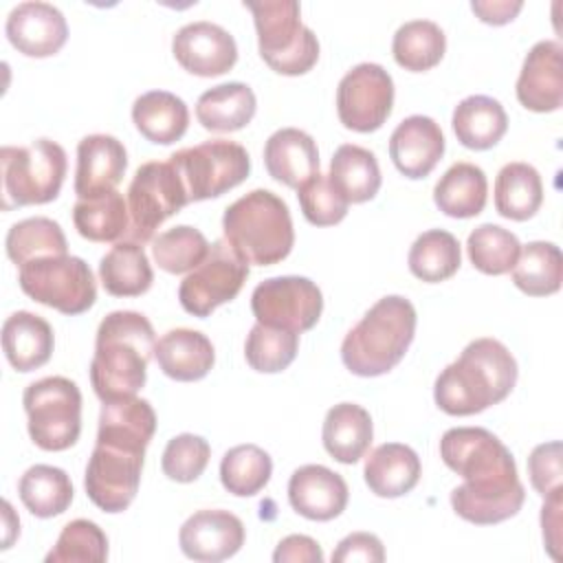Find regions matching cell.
<instances>
[{
  "label": "cell",
  "instance_id": "50",
  "mask_svg": "<svg viewBox=\"0 0 563 563\" xmlns=\"http://www.w3.org/2000/svg\"><path fill=\"white\" fill-rule=\"evenodd\" d=\"M334 563H354V561H365V563H380L385 561V548L380 539L372 532H352L343 537L332 552Z\"/></svg>",
  "mask_w": 563,
  "mask_h": 563
},
{
  "label": "cell",
  "instance_id": "33",
  "mask_svg": "<svg viewBox=\"0 0 563 563\" xmlns=\"http://www.w3.org/2000/svg\"><path fill=\"white\" fill-rule=\"evenodd\" d=\"M99 279L106 292L114 297H139L150 290L154 271L139 242H117L99 262Z\"/></svg>",
  "mask_w": 563,
  "mask_h": 563
},
{
  "label": "cell",
  "instance_id": "6",
  "mask_svg": "<svg viewBox=\"0 0 563 563\" xmlns=\"http://www.w3.org/2000/svg\"><path fill=\"white\" fill-rule=\"evenodd\" d=\"M253 13L262 59L279 75H303L319 59V40L301 24L295 0H244Z\"/></svg>",
  "mask_w": 563,
  "mask_h": 563
},
{
  "label": "cell",
  "instance_id": "7",
  "mask_svg": "<svg viewBox=\"0 0 563 563\" xmlns=\"http://www.w3.org/2000/svg\"><path fill=\"white\" fill-rule=\"evenodd\" d=\"M0 165L4 211L55 200L68 169L64 147L51 139H35L22 147L4 145Z\"/></svg>",
  "mask_w": 563,
  "mask_h": 563
},
{
  "label": "cell",
  "instance_id": "37",
  "mask_svg": "<svg viewBox=\"0 0 563 563\" xmlns=\"http://www.w3.org/2000/svg\"><path fill=\"white\" fill-rule=\"evenodd\" d=\"M18 493L24 508L40 519L62 515L73 501L68 473L51 464H35L26 468L18 482Z\"/></svg>",
  "mask_w": 563,
  "mask_h": 563
},
{
  "label": "cell",
  "instance_id": "8",
  "mask_svg": "<svg viewBox=\"0 0 563 563\" xmlns=\"http://www.w3.org/2000/svg\"><path fill=\"white\" fill-rule=\"evenodd\" d=\"M31 440L44 451H66L81 433V391L66 376H46L24 389Z\"/></svg>",
  "mask_w": 563,
  "mask_h": 563
},
{
  "label": "cell",
  "instance_id": "32",
  "mask_svg": "<svg viewBox=\"0 0 563 563\" xmlns=\"http://www.w3.org/2000/svg\"><path fill=\"white\" fill-rule=\"evenodd\" d=\"M488 180L475 163H453L433 187V202L451 218H473L484 211Z\"/></svg>",
  "mask_w": 563,
  "mask_h": 563
},
{
  "label": "cell",
  "instance_id": "17",
  "mask_svg": "<svg viewBox=\"0 0 563 563\" xmlns=\"http://www.w3.org/2000/svg\"><path fill=\"white\" fill-rule=\"evenodd\" d=\"M178 545L187 559L218 563L244 545V523L229 510L205 508L180 526Z\"/></svg>",
  "mask_w": 563,
  "mask_h": 563
},
{
  "label": "cell",
  "instance_id": "44",
  "mask_svg": "<svg viewBox=\"0 0 563 563\" xmlns=\"http://www.w3.org/2000/svg\"><path fill=\"white\" fill-rule=\"evenodd\" d=\"M209 249L207 238L189 224L172 227L152 240L154 262L172 275L191 273L209 255Z\"/></svg>",
  "mask_w": 563,
  "mask_h": 563
},
{
  "label": "cell",
  "instance_id": "35",
  "mask_svg": "<svg viewBox=\"0 0 563 563\" xmlns=\"http://www.w3.org/2000/svg\"><path fill=\"white\" fill-rule=\"evenodd\" d=\"M543 202V183L528 163H508L495 178V209L508 220L532 218Z\"/></svg>",
  "mask_w": 563,
  "mask_h": 563
},
{
  "label": "cell",
  "instance_id": "27",
  "mask_svg": "<svg viewBox=\"0 0 563 563\" xmlns=\"http://www.w3.org/2000/svg\"><path fill=\"white\" fill-rule=\"evenodd\" d=\"M422 466L418 453L400 442H385L376 446L365 460L363 477L367 488L378 497H402L420 479Z\"/></svg>",
  "mask_w": 563,
  "mask_h": 563
},
{
  "label": "cell",
  "instance_id": "29",
  "mask_svg": "<svg viewBox=\"0 0 563 563\" xmlns=\"http://www.w3.org/2000/svg\"><path fill=\"white\" fill-rule=\"evenodd\" d=\"M132 121L147 141L172 145L187 132L189 108L174 92L150 90L134 99Z\"/></svg>",
  "mask_w": 563,
  "mask_h": 563
},
{
  "label": "cell",
  "instance_id": "4",
  "mask_svg": "<svg viewBox=\"0 0 563 563\" xmlns=\"http://www.w3.org/2000/svg\"><path fill=\"white\" fill-rule=\"evenodd\" d=\"M416 308L400 295L378 299L345 334L341 361L356 376H380L394 369L416 334Z\"/></svg>",
  "mask_w": 563,
  "mask_h": 563
},
{
  "label": "cell",
  "instance_id": "21",
  "mask_svg": "<svg viewBox=\"0 0 563 563\" xmlns=\"http://www.w3.org/2000/svg\"><path fill=\"white\" fill-rule=\"evenodd\" d=\"M128 167V152L117 136L88 134L77 145L75 194L77 198H97L117 189Z\"/></svg>",
  "mask_w": 563,
  "mask_h": 563
},
{
  "label": "cell",
  "instance_id": "38",
  "mask_svg": "<svg viewBox=\"0 0 563 563\" xmlns=\"http://www.w3.org/2000/svg\"><path fill=\"white\" fill-rule=\"evenodd\" d=\"M563 279V257L554 242H528L512 266L515 286L530 297L554 295Z\"/></svg>",
  "mask_w": 563,
  "mask_h": 563
},
{
  "label": "cell",
  "instance_id": "18",
  "mask_svg": "<svg viewBox=\"0 0 563 563\" xmlns=\"http://www.w3.org/2000/svg\"><path fill=\"white\" fill-rule=\"evenodd\" d=\"M4 33L22 55L51 57L66 44L68 24L57 7L29 0L9 11Z\"/></svg>",
  "mask_w": 563,
  "mask_h": 563
},
{
  "label": "cell",
  "instance_id": "28",
  "mask_svg": "<svg viewBox=\"0 0 563 563\" xmlns=\"http://www.w3.org/2000/svg\"><path fill=\"white\" fill-rule=\"evenodd\" d=\"M374 438V424L367 409L356 402H339L328 409L321 440L325 451L341 464L358 462Z\"/></svg>",
  "mask_w": 563,
  "mask_h": 563
},
{
  "label": "cell",
  "instance_id": "51",
  "mask_svg": "<svg viewBox=\"0 0 563 563\" xmlns=\"http://www.w3.org/2000/svg\"><path fill=\"white\" fill-rule=\"evenodd\" d=\"M323 559L321 545L306 534L284 537L273 552L275 563H323Z\"/></svg>",
  "mask_w": 563,
  "mask_h": 563
},
{
  "label": "cell",
  "instance_id": "52",
  "mask_svg": "<svg viewBox=\"0 0 563 563\" xmlns=\"http://www.w3.org/2000/svg\"><path fill=\"white\" fill-rule=\"evenodd\" d=\"M561 495H563V486L554 488L543 497L545 501L541 508L543 541L552 559H559V548H561Z\"/></svg>",
  "mask_w": 563,
  "mask_h": 563
},
{
  "label": "cell",
  "instance_id": "16",
  "mask_svg": "<svg viewBox=\"0 0 563 563\" xmlns=\"http://www.w3.org/2000/svg\"><path fill=\"white\" fill-rule=\"evenodd\" d=\"M172 53L187 73L198 77L224 75L238 62V44L233 35L207 20L180 26L172 40Z\"/></svg>",
  "mask_w": 563,
  "mask_h": 563
},
{
  "label": "cell",
  "instance_id": "25",
  "mask_svg": "<svg viewBox=\"0 0 563 563\" xmlns=\"http://www.w3.org/2000/svg\"><path fill=\"white\" fill-rule=\"evenodd\" d=\"M156 431V413L145 398L125 396L106 400L99 413L97 442L145 451Z\"/></svg>",
  "mask_w": 563,
  "mask_h": 563
},
{
  "label": "cell",
  "instance_id": "30",
  "mask_svg": "<svg viewBox=\"0 0 563 563\" xmlns=\"http://www.w3.org/2000/svg\"><path fill=\"white\" fill-rule=\"evenodd\" d=\"M255 92L242 81L218 84L196 101L198 123L209 132H235L255 117Z\"/></svg>",
  "mask_w": 563,
  "mask_h": 563
},
{
  "label": "cell",
  "instance_id": "45",
  "mask_svg": "<svg viewBox=\"0 0 563 563\" xmlns=\"http://www.w3.org/2000/svg\"><path fill=\"white\" fill-rule=\"evenodd\" d=\"M299 347V334L282 328L255 323L244 343L246 363L262 374H277L286 369Z\"/></svg>",
  "mask_w": 563,
  "mask_h": 563
},
{
  "label": "cell",
  "instance_id": "9",
  "mask_svg": "<svg viewBox=\"0 0 563 563\" xmlns=\"http://www.w3.org/2000/svg\"><path fill=\"white\" fill-rule=\"evenodd\" d=\"M189 202L218 198L246 180L251 172L249 152L227 139H211L194 147H183L169 156Z\"/></svg>",
  "mask_w": 563,
  "mask_h": 563
},
{
  "label": "cell",
  "instance_id": "11",
  "mask_svg": "<svg viewBox=\"0 0 563 563\" xmlns=\"http://www.w3.org/2000/svg\"><path fill=\"white\" fill-rule=\"evenodd\" d=\"M187 202L185 185L169 161L143 163L128 187V240L139 244L154 240V231Z\"/></svg>",
  "mask_w": 563,
  "mask_h": 563
},
{
  "label": "cell",
  "instance_id": "49",
  "mask_svg": "<svg viewBox=\"0 0 563 563\" xmlns=\"http://www.w3.org/2000/svg\"><path fill=\"white\" fill-rule=\"evenodd\" d=\"M528 475L532 488L545 497L554 488H561L563 479V466H561V442H543L537 444L528 457Z\"/></svg>",
  "mask_w": 563,
  "mask_h": 563
},
{
  "label": "cell",
  "instance_id": "36",
  "mask_svg": "<svg viewBox=\"0 0 563 563\" xmlns=\"http://www.w3.org/2000/svg\"><path fill=\"white\" fill-rule=\"evenodd\" d=\"M73 222L77 233L90 242H114L130 229L128 200L117 189L97 198H79L73 207Z\"/></svg>",
  "mask_w": 563,
  "mask_h": 563
},
{
  "label": "cell",
  "instance_id": "54",
  "mask_svg": "<svg viewBox=\"0 0 563 563\" xmlns=\"http://www.w3.org/2000/svg\"><path fill=\"white\" fill-rule=\"evenodd\" d=\"M4 528H7V534H4V550L11 548V541H13V534H20V519L13 515L11 510V504L4 501Z\"/></svg>",
  "mask_w": 563,
  "mask_h": 563
},
{
  "label": "cell",
  "instance_id": "15",
  "mask_svg": "<svg viewBox=\"0 0 563 563\" xmlns=\"http://www.w3.org/2000/svg\"><path fill=\"white\" fill-rule=\"evenodd\" d=\"M145 451L95 442L84 486L90 501L103 512H123L136 497Z\"/></svg>",
  "mask_w": 563,
  "mask_h": 563
},
{
  "label": "cell",
  "instance_id": "48",
  "mask_svg": "<svg viewBox=\"0 0 563 563\" xmlns=\"http://www.w3.org/2000/svg\"><path fill=\"white\" fill-rule=\"evenodd\" d=\"M211 457V446L202 435L194 433H180L174 435L161 457L163 473L180 484H189L202 475Z\"/></svg>",
  "mask_w": 563,
  "mask_h": 563
},
{
  "label": "cell",
  "instance_id": "23",
  "mask_svg": "<svg viewBox=\"0 0 563 563\" xmlns=\"http://www.w3.org/2000/svg\"><path fill=\"white\" fill-rule=\"evenodd\" d=\"M264 165L277 183L297 189L319 172L317 143L299 128H282L264 145Z\"/></svg>",
  "mask_w": 563,
  "mask_h": 563
},
{
  "label": "cell",
  "instance_id": "14",
  "mask_svg": "<svg viewBox=\"0 0 563 563\" xmlns=\"http://www.w3.org/2000/svg\"><path fill=\"white\" fill-rule=\"evenodd\" d=\"M394 106V79L374 62L356 64L347 70L336 88L339 121L354 132L378 130Z\"/></svg>",
  "mask_w": 563,
  "mask_h": 563
},
{
  "label": "cell",
  "instance_id": "13",
  "mask_svg": "<svg viewBox=\"0 0 563 563\" xmlns=\"http://www.w3.org/2000/svg\"><path fill=\"white\" fill-rule=\"evenodd\" d=\"M251 310L257 323L301 334L319 321L323 295L308 277H268L255 286L251 295Z\"/></svg>",
  "mask_w": 563,
  "mask_h": 563
},
{
  "label": "cell",
  "instance_id": "34",
  "mask_svg": "<svg viewBox=\"0 0 563 563\" xmlns=\"http://www.w3.org/2000/svg\"><path fill=\"white\" fill-rule=\"evenodd\" d=\"M328 178L347 202L372 200L383 183L374 152L354 143H345L334 150Z\"/></svg>",
  "mask_w": 563,
  "mask_h": 563
},
{
  "label": "cell",
  "instance_id": "26",
  "mask_svg": "<svg viewBox=\"0 0 563 563\" xmlns=\"http://www.w3.org/2000/svg\"><path fill=\"white\" fill-rule=\"evenodd\" d=\"M55 347L53 328L40 314L18 310L2 323V350L18 372H33L48 363Z\"/></svg>",
  "mask_w": 563,
  "mask_h": 563
},
{
  "label": "cell",
  "instance_id": "24",
  "mask_svg": "<svg viewBox=\"0 0 563 563\" xmlns=\"http://www.w3.org/2000/svg\"><path fill=\"white\" fill-rule=\"evenodd\" d=\"M154 358L165 376L191 383L209 374L216 363V350L207 334L191 328H174L156 341Z\"/></svg>",
  "mask_w": 563,
  "mask_h": 563
},
{
  "label": "cell",
  "instance_id": "47",
  "mask_svg": "<svg viewBox=\"0 0 563 563\" xmlns=\"http://www.w3.org/2000/svg\"><path fill=\"white\" fill-rule=\"evenodd\" d=\"M297 198L303 218L314 227H332L341 222L350 207L343 194L321 172H317L297 187Z\"/></svg>",
  "mask_w": 563,
  "mask_h": 563
},
{
  "label": "cell",
  "instance_id": "46",
  "mask_svg": "<svg viewBox=\"0 0 563 563\" xmlns=\"http://www.w3.org/2000/svg\"><path fill=\"white\" fill-rule=\"evenodd\" d=\"M108 559L106 532L88 519L68 521L53 550L46 554V563H101Z\"/></svg>",
  "mask_w": 563,
  "mask_h": 563
},
{
  "label": "cell",
  "instance_id": "20",
  "mask_svg": "<svg viewBox=\"0 0 563 563\" xmlns=\"http://www.w3.org/2000/svg\"><path fill=\"white\" fill-rule=\"evenodd\" d=\"M345 479L323 464H303L288 479V501L310 521H330L347 506Z\"/></svg>",
  "mask_w": 563,
  "mask_h": 563
},
{
  "label": "cell",
  "instance_id": "42",
  "mask_svg": "<svg viewBox=\"0 0 563 563\" xmlns=\"http://www.w3.org/2000/svg\"><path fill=\"white\" fill-rule=\"evenodd\" d=\"M273 475L271 455L257 444H238L222 455L220 482L235 497L260 493Z\"/></svg>",
  "mask_w": 563,
  "mask_h": 563
},
{
  "label": "cell",
  "instance_id": "39",
  "mask_svg": "<svg viewBox=\"0 0 563 563\" xmlns=\"http://www.w3.org/2000/svg\"><path fill=\"white\" fill-rule=\"evenodd\" d=\"M446 51L444 31L431 20H409L398 26L391 40V53L398 66L422 73L440 64Z\"/></svg>",
  "mask_w": 563,
  "mask_h": 563
},
{
  "label": "cell",
  "instance_id": "53",
  "mask_svg": "<svg viewBox=\"0 0 563 563\" xmlns=\"http://www.w3.org/2000/svg\"><path fill=\"white\" fill-rule=\"evenodd\" d=\"M523 2L521 0H473L471 9L473 13L486 22V24H508L515 20V15L521 11Z\"/></svg>",
  "mask_w": 563,
  "mask_h": 563
},
{
  "label": "cell",
  "instance_id": "22",
  "mask_svg": "<svg viewBox=\"0 0 563 563\" xmlns=\"http://www.w3.org/2000/svg\"><path fill=\"white\" fill-rule=\"evenodd\" d=\"M444 154V134L440 125L424 114L402 119L389 136V156L396 169L407 178H424Z\"/></svg>",
  "mask_w": 563,
  "mask_h": 563
},
{
  "label": "cell",
  "instance_id": "12",
  "mask_svg": "<svg viewBox=\"0 0 563 563\" xmlns=\"http://www.w3.org/2000/svg\"><path fill=\"white\" fill-rule=\"evenodd\" d=\"M249 277V262L227 238L211 244L209 255L180 282V306L194 317H209L218 306L231 301Z\"/></svg>",
  "mask_w": 563,
  "mask_h": 563
},
{
  "label": "cell",
  "instance_id": "5",
  "mask_svg": "<svg viewBox=\"0 0 563 563\" xmlns=\"http://www.w3.org/2000/svg\"><path fill=\"white\" fill-rule=\"evenodd\" d=\"M222 231L231 246L257 266H271L288 257L295 229L288 205L268 189H253L224 209Z\"/></svg>",
  "mask_w": 563,
  "mask_h": 563
},
{
  "label": "cell",
  "instance_id": "2",
  "mask_svg": "<svg viewBox=\"0 0 563 563\" xmlns=\"http://www.w3.org/2000/svg\"><path fill=\"white\" fill-rule=\"evenodd\" d=\"M517 374V361L510 350L493 336H482L471 341L440 372L433 398L449 416H473L501 402L512 391Z\"/></svg>",
  "mask_w": 563,
  "mask_h": 563
},
{
  "label": "cell",
  "instance_id": "10",
  "mask_svg": "<svg viewBox=\"0 0 563 563\" xmlns=\"http://www.w3.org/2000/svg\"><path fill=\"white\" fill-rule=\"evenodd\" d=\"M20 288L37 303L62 314H81L97 299V284L90 266L75 255L37 257L20 266Z\"/></svg>",
  "mask_w": 563,
  "mask_h": 563
},
{
  "label": "cell",
  "instance_id": "19",
  "mask_svg": "<svg viewBox=\"0 0 563 563\" xmlns=\"http://www.w3.org/2000/svg\"><path fill=\"white\" fill-rule=\"evenodd\" d=\"M517 99L526 110L554 112L563 103V46L556 40L537 42L521 66Z\"/></svg>",
  "mask_w": 563,
  "mask_h": 563
},
{
  "label": "cell",
  "instance_id": "40",
  "mask_svg": "<svg viewBox=\"0 0 563 563\" xmlns=\"http://www.w3.org/2000/svg\"><path fill=\"white\" fill-rule=\"evenodd\" d=\"M409 271L429 284L453 277L462 264L460 242L444 229H431L416 238L407 255Z\"/></svg>",
  "mask_w": 563,
  "mask_h": 563
},
{
  "label": "cell",
  "instance_id": "3",
  "mask_svg": "<svg viewBox=\"0 0 563 563\" xmlns=\"http://www.w3.org/2000/svg\"><path fill=\"white\" fill-rule=\"evenodd\" d=\"M154 347L156 334L145 314L114 310L101 319L90 361V383L101 402L136 396L145 385Z\"/></svg>",
  "mask_w": 563,
  "mask_h": 563
},
{
  "label": "cell",
  "instance_id": "1",
  "mask_svg": "<svg viewBox=\"0 0 563 563\" xmlns=\"http://www.w3.org/2000/svg\"><path fill=\"white\" fill-rule=\"evenodd\" d=\"M442 462L464 477L451 490L457 517L475 526H493L515 517L526 499L510 449L488 429L453 427L440 440Z\"/></svg>",
  "mask_w": 563,
  "mask_h": 563
},
{
  "label": "cell",
  "instance_id": "43",
  "mask_svg": "<svg viewBox=\"0 0 563 563\" xmlns=\"http://www.w3.org/2000/svg\"><path fill=\"white\" fill-rule=\"evenodd\" d=\"M466 251L471 264L486 275H504L510 273L517 264L521 244L517 235L499 224L486 222L475 227L468 233Z\"/></svg>",
  "mask_w": 563,
  "mask_h": 563
},
{
  "label": "cell",
  "instance_id": "31",
  "mask_svg": "<svg viewBox=\"0 0 563 563\" xmlns=\"http://www.w3.org/2000/svg\"><path fill=\"white\" fill-rule=\"evenodd\" d=\"M451 125L464 147L490 150L506 134L508 114L497 99L486 95H471L455 106Z\"/></svg>",
  "mask_w": 563,
  "mask_h": 563
},
{
  "label": "cell",
  "instance_id": "41",
  "mask_svg": "<svg viewBox=\"0 0 563 563\" xmlns=\"http://www.w3.org/2000/svg\"><path fill=\"white\" fill-rule=\"evenodd\" d=\"M7 255L13 264L22 266L37 257L51 255H68V244L62 227L44 216L26 218L15 222L4 240Z\"/></svg>",
  "mask_w": 563,
  "mask_h": 563
}]
</instances>
